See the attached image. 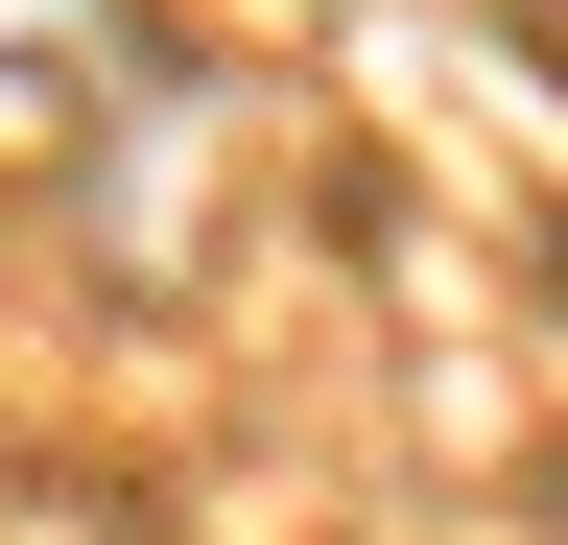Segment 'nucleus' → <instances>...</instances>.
<instances>
[{
	"label": "nucleus",
	"mask_w": 568,
	"mask_h": 545,
	"mask_svg": "<svg viewBox=\"0 0 568 545\" xmlns=\"http://www.w3.org/2000/svg\"><path fill=\"white\" fill-rule=\"evenodd\" d=\"M48 48H71V0H0V72H48Z\"/></svg>",
	"instance_id": "obj_1"
}]
</instances>
